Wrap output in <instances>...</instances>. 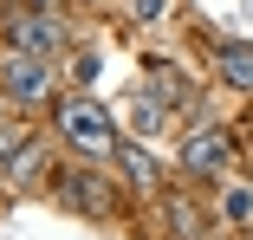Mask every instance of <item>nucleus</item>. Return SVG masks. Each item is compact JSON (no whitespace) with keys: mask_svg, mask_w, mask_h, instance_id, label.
<instances>
[{"mask_svg":"<svg viewBox=\"0 0 253 240\" xmlns=\"http://www.w3.org/2000/svg\"><path fill=\"white\" fill-rule=\"evenodd\" d=\"M59 136L72 143V150H84V156H97V162H104V156H117V123H111V111L104 104H91V98H65L59 104Z\"/></svg>","mask_w":253,"mask_h":240,"instance_id":"nucleus-1","label":"nucleus"},{"mask_svg":"<svg viewBox=\"0 0 253 240\" xmlns=\"http://www.w3.org/2000/svg\"><path fill=\"white\" fill-rule=\"evenodd\" d=\"M52 59H39V52H7L0 59V91H7L13 104H45L52 98Z\"/></svg>","mask_w":253,"mask_h":240,"instance_id":"nucleus-2","label":"nucleus"},{"mask_svg":"<svg viewBox=\"0 0 253 240\" xmlns=\"http://www.w3.org/2000/svg\"><path fill=\"white\" fill-rule=\"evenodd\" d=\"M182 169L188 175H234V136L221 130V123H195L188 136H182Z\"/></svg>","mask_w":253,"mask_h":240,"instance_id":"nucleus-3","label":"nucleus"},{"mask_svg":"<svg viewBox=\"0 0 253 240\" xmlns=\"http://www.w3.org/2000/svg\"><path fill=\"white\" fill-rule=\"evenodd\" d=\"M7 45L13 52H39V59H59V45H65V26L52 7H20L7 13Z\"/></svg>","mask_w":253,"mask_h":240,"instance_id":"nucleus-4","label":"nucleus"},{"mask_svg":"<svg viewBox=\"0 0 253 240\" xmlns=\"http://www.w3.org/2000/svg\"><path fill=\"white\" fill-rule=\"evenodd\" d=\"M214 72L234 91H253V39H221L214 45Z\"/></svg>","mask_w":253,"mask_h":240,"instance_id":"nucleus-5","label":"nucleus"},{"mask_svg":"<svg viewBox=\"0 0 253 240\" xmlns=\"http://www.w3.org/2000/svg\"><path fill=\"white\" fill-rule=\"evenodd\" d=\"M65 195H72L84 214H104V208H111V188L97 182V175H65Z\"/></svg>","mask_w":253,"mask_h":240,"instance_id":"nucleus-6","label":"nucleus"},{"mask_svg":"<svg viewBox=\"0 0 253 240\" xmlns=\"http://www.w3.org/2000/svg\"><path fill=\"white\" fill-rule=\"evenodd\" d=\"M117 162H124V175H130V182H156V169H149V156L136 150V143H117Z\"/></svg>","mask_w":253,"mask_h":240,"instance_id":"nucleus-7","label":"nucleus"},{"mask_svg":"<svg viewBox=\"0 0 253 240\" xmlns=\"http://www.w3.org/2000/svg\"><path fill=\"white\" fill-rule=\"evenodd\" d=\"M169 13V0H130V20H143V26H156Z\"/></svg>","mask_w":253,"mask_h":240,"instance_id":"nucleus-8","label":"nucleus"},{"mask_svg":"<svg viewBox=\"0 0 253 240\" xmlns=\"http://www.w3.org/2000/svg\"><path fill=\"white\" fill-rule=\"evenodd\" d=\"M221 214H227V221H247V214H253V195H247V188H234V195L221 201Z\"/></svg>","mask_w":253,"mask_h":240,"instance_id":"nucleus-9","label":"nucleus"},{"mask_svg":"<svg viewBox=\"0 0 253 240\" xmlns=\"http://www.w3.org/2000/svg\"><path fill=\"white\" fill-rule=\"evenodd\" d=\"M13 156H20V150H13V130H0V169H7Z\"/></svg>","mask_w":253,"mask_h":240,"instance_id":"nucleus-10","label":"nucleus"}]
</instances>
